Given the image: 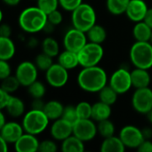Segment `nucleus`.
Returning a JSON list of instances; mask_svg holds the SVG:
<instances>
[{
  "label": "nucleus",
  "instance_id": "5fc2aeb1",
  "mask_svg": "<svg viewBox=\"0 0 152 152\" xmlns=\"http://www.w3.org/2000/svg\"><path fill=\"white\" fill-rule=\"evenodd\" d=\"M146 116H147V119H148V121L152 124V110L150 111V112H148V113L146 114Z\"/></svg>",
  "mask_w": 152,
  "mask_h": 152
},
{
  "label": "nucleus",
  "instance_id": "4c0bfd02",
  "mask_svg": "<svg viewBox=\"0 0 152 152\" xmlns=\"http://www.w3.org/2000/svg\"><path fill=\"white\" fill-rule=\"evenodd\" d=\"M57 150H58L57 144L53 140H44L39 142L38 151L55 152Z\"/></svg>",
  "mask_w": 152,
  "mask_h": 152
},
{
  "label": "nucleus",
  "instance_id": "412c9836",
  "mask_svg": "<svg viewBox=\"0 0 152 152\" xmlns=\"http://www.w3.org/2000/svg\"><path fill=\"white\" fill-rule=\"evenodd\" d=\"M58 63L63 66L68 70L73 69L79 65L77 53L65 49L58 55Z\"/></svg>",
  "mask_w": 152,
  "mask_h": 152
},
{
  "label": "nucleus",
  "instance_id": "c03bdc74",
  "mask_svg": "<svg viewBox=\"0 0 152 152\" xmlns=\"http://www.w3.org/2000/svg\"><path fill=\"white\" fill-rule=\"evenodd\" d=\"M12 34V28L9 24L2 23L0 26V37H10Z\"/></svg>",
  "mask_w": 152,
  "mask_h": 152
},
{
  "label": "nucleus",
  "instance_id": "c9c22d12",
  "mask_svg": "<svg viewBox=\"0 0 152 152\" xmlns=\"http://www.w3.org/2000/svg\"><path fill=\"white\" fill-rule=\"evenodd\" d=\"M79 118H92L93 105L88 102H80L76 105Z\"/></svg>",
  "mask_w": 152,
  "mask_h": 152
},
{
  "label": "nucleus",
  "instance_id": "4468645a",
  "mask_svg": "<svg viewBox=\"0 0 152 152\" xmlns=\"http://www.w3.org/2000/svg\"><path fill=\"white\" fill-rule=\"evenodd\" d=\"M50 133L55 141L62 142L73 134V126L61 118L53 121L50 128Z\"/></svg>",
  "mask_w": 152,
  "mask_h": 152
},
{
  "label": "nucleus",
  "instance_id": "603ef678",
  "mask_svg": "<svg viewBox=\"0 0 152 152\" xmlns=\"http://www.w3.org/2000/svg\"><path fill=\"white\" fill-rule=\"evenodd\" d=\"M37 44H38V42H37V40H36L34 37H32V38H30L28 41V45L29 46V47H32V48H34V47H36L37 45Z\"/></svg>",
  "mask_w": 152,
  "mask_h": 152
},
{
  "label": "nucleus",
  "instance_id": "f8f14e48",
  "mask_svg": "<svg viewBox=\"0 0 152 152\" xmlns=\"http://www.w3.org/2000/svg\"><path fill=\"white\" fill-rule=\"evenodd\" d=\"M119 137L126 148L138 149L144 141L142 129L133 125L125 126L119 132Z\"/></svg>",
  "mask_w": 152,
  "mask_h": 152
},
{
  "label": "nucleus",
  "instance_id": "bb28decb",
  "mask_svg": "<svg viewBox=\"0 0 152 152\" xmlns=\"http://www.w3.org/2000/svg\"><path fill=\"white\" fill-rule=\"evenodd\" d=\"M86 36L89 42L102 44L107 38V30L100 24H94L87 32Z\"/></svg>",
  "mask_w": 152,
  "mask_h": 152
},
{
  "label": "nucleus",
  "instance_id": "20e7f679",
  "mask_svg": "<svg viewBox=\"0 0 152 152\" xmlns=\"http://www.w3.org/2000/svg\"><path fill=\"white\" fill-rule=\"evenodd\" d=\"M130 61L135 68H152V44L150 41H135L129 52Z\"/></svg>",
  "mask_w": 152,
  "mask_h": 152
},
{
  "label": "nucleus",
  "instance_id": "72a5a7b5",
  "mask_svg": "<svg viewBox=\"0 0 152 152\" xmlns=\"http://www.w3.org/2000/svg\"><path fill=\"white\" fill-rule=\"evenodd\" d=\"M28 92L29 95L32 97V99L43 98L45 94L46 88H45V86L41 81H38L37 79L36 81H34L32 84H30L28 86Z\"/></svg>",
  "mask_w": 152,
  "mask_h": 152
},
{
  "label": "nucleus",
  "instance_id": "5701e85b",
  "mask_svg": "<svg viewBox=\"0 0 152 152\" xmlns=\"http://www.w3.org/2000/svg\"><path fill=\"white\" fill-rule=\"evenodd\" d=\"M15 52L14 42L10 37H0V60H11L15 55Z\"/></svg>",
  "mask_w": 152,
  "mask_h": 152
},
{
  "label": "nucleus",
  "instance_id": "423d86ee",
  "mask_svg": "<svg viewBox=\"0 0 152 152\" xmlns=\"http://www.w3.org/2000/svg\"><path fill=\"white\" fill-rule=\"evenodd\" d=\"M79 65L83 68L98 65L103 58L104 49L102 44L87 42L86 45L77 53Z\"/></svg>",
  "mask_w": 152,
  "mask_h": 152
},
{
  "label": "nucleus",
  "instance_id": "3c124183",
  "mask_svg": "<svg viewBox=\"0 0 152 152\" xmlns=\"http://www.w3.org/2000/svg\"><path fill=\"white\" fill-rule=\"evenodd\" d=\"M3 2L9 6H16L20 3V0H3Z\"/></svg>",
  "mask_w": 152,
  "mask_h": 152
},
{
  "label": "nucleus",
  "instance_id": "473e14b6",
  "mask_svg": "<svg viewBox=\"0 0 152 152\" xmlns=\"http://www.w3.org/2000/svg\"><path fill=\"white\" fill-rule=\"evenodd\" d=\"M35 64L37 67L38 70H42V71H46L53 64V57H51L50 55L45 53L44 52H42L41 53H38L36 58H35Z\"/></svg>",
  "mask_w": 152,
  "mask_h": 152
},
{
  "label": "nucleus",
  "instance_id": "dca6fc26",
  "mask_svg": "<svg viewBox=\"0 0 152 152\" xmlns=\"http://www.w3.org/2000/svg\"><path fill=\"white\" fill-rule=\"evenodd\" d=\"M24 133L22 125L17 122H6L4 126L0 127V137L8 143H15Z\"/></svg>",
  "mask_w": 152,
  "mask_h": 152
},
{
  "label": "nucleus",
  "instance_id": "58836bf2",
  "mask_svg": "<svg viewBox=\"0 0 152 152\" xmlns=\"http://www.w3.org/2000/svg\"><path fill=\"white\" fill-rule=\"evenodd\" d=\"M83 3V0H59V4L62 9L68 12L74 11Z\"/></svg>",
  "mask_w": 152,
  "mask_h": 152
},
{
  "label": "nucleus",
  "instance_id": "7c9ffc66",
  "mask_svg": "<svg viewBox=\"0 0 152 152\" xmlns=\"http://www.w3.org/2000/svg\"><path fill=\"white\" fill-rule=\"evenodd\" d=\"M97 129H98V134L104 139V138H108V137L114 135L116 128H115L113 122L109 118V119H105V120L98 122Z\"/></svg>",
  "mask_w": 152,
  "mask_h": 152
},
{
  "label": "nucleus",
  "instance_id": "37998d69",
  "mask_svg": "<svg viewBox=\"0 0 152 152\" xmlns=\"http://www.w3.org/2000/svg\"><path fill=\"white\" fill-rule=\"evenodd\" d=\"M137 151L140 152H152V142L151 140H144L138 147Z\"/></svg>",
  "mask_w": 152,
  "mask_h": 152
},
{
  "label": "nucleus",
  "instance_id": "f257e3e1",
  "mask_svg": "<svg viewBox=\"0 0 152 152\" xmlns=\"http://www.w3.org/2000/svg\"><path fill=\"white\" fill-rule=\"evenodd\" d=\"M77 84L85 92L99 93L108 85V76L106 71L98 65L85 67L78 73Z\"/></svg>",
  "mask_w": 152,
  "mask_h": 152
},
{
  "label": "nucleus",
  "instance_id": "79ce46f5",
  "mask_svg": "<svg viewBox=\"0 0 152 152\" xmlns=\"http://www.w3.org/2000/svg\"><path fill=\"white\" fill-rule=\"evenodd\" d=\"M11 97H12L11 94H9L8 92L3 89H0V109L1 110L5 109V107L7 106L8 102L11 100Z\"/></svg>",
  "mask_w": 152,
  "mask_h": 152
},
{
  "label": "nucleus",
  "instance_id": "a18cd8bd",
  "mask_svg": "<svg viewBox=\"0 0 152 152\" xmlns=\"http://www.w3.org/2000/svg\"><path fill=\"white\" fill-rule=\"evenodd\" d=\"M45 102L43 101V98H35L32 101L31 109L43 110H44V107H45Z\"/></svg>",
  "mask_w": 152,
  "mask_h": 152
},
{
  "label": "nucleus",
  "instance_id": "ddd939ff",
  "mask_svg": "<svg viewBox=\"0 0 152 152\" xmlns=\"http://www.w3.org/2000/svg\"><path fill=\"white\" fill-rule=\"evenodd\" d=\"M45 80L53 87L61 88L69 80V70L60 63H53L45 71Z\"/></svg>",
  "mask_w": 152,
  "mask_h": 152
},
{
  "label": "nucleus",
  "instance_id": "9b49d317",
  "mask_svg": "<svg viewBox=\"0 0 152 152\" xmlns=\"http://www.w3.org/2000/svg\"><path fill=\"white\" fill-rule=\"evenodd\" d=\"M38 69L35 62L24 61L20 62L15 70V76L22 86L28 87L30 84L37 79Z\"/></svg>",
  "mask_w": 152,
  "mask_h": 152
},
{
  "label": "nucleus",
  "instance_id": "e433bc0d",
  "mask_svg": "<svg viewBox=\"0 0 152 152\" xmlns=\"http://www.w3.org/2000/svg\"><path fill=\"white\" fill-rule=\"evenodd\" d=\"M37 6L45 12L46 14H49L54 10L58 9V6L60 5L59 0H37Z\"/></svg>",
  "mask_w": 152,
  "mask_h": 152
},
{
  "label": "nucleus",
  "instance_id": "864d4df0",
  "mask_svg": "<svg viewBox=\"0 0 152 152\" xmlns=\"http://www.w3.org/2000/svg\"><path fill=\"white\" fill-rule=\"evenodd\" d=\"M5 123H6V121H5V116H4V114L3 112V110H2L1 112H0V127H2L3 126H4Z\"/></svg>",
  "mask_w": 152,
  "mask_h": 152
},
{
  "label": "nucleus",
  "instance_id": "0eeeda50",
  "mask_svg": "<svg viewBox=\"0 0 152 152\" xmlns=\"http://www.w3.org/2000/svg\"><path fill=\"white\" fill-rule=\"evenodd\" d=\"M109 85L118 94L127 93L133 86L131 72L125 68H119L116 69L109 79Z\"/></svg>",
  "mask_w": 152,
  "mask_h": 152
},
{
  "label": "nucleus",
  "instance_id": "4be33fe9",
  "mask_svg": "<svg viewBox=\"0 0 152 152\" xmlns=\"http://www.w3.org/2000/svg\"><path fill=\"white\" fill-rule=\"evenodd\" d=\"M111 116V106L102 102L101 101L93 104L92 110V118L96 121L100 122L105 119H109Z\"/></svg>",
  "mask_w": 152,
  "mask_h": 152
},
{
  "label": "nucleus",
  "instance_id": "a19ab883",
  "mask_svg": "<svg viewBox=\"0 0 152 152\" xmlns=\"http://www.w3.org/2000/svg\"><path fill=\"white\" fill-rule=\"evenodd\" d=\"M12 75V69L8 61L0 60V79H4Z\"/></svg>",
  "mask_w": 152,
  "mask_h": 152
},
{
  "label": "nucleus",
  "instance_id": "de8ad7c7",
  "mask_svg": "<svg viewBox=\"0 0 152 152\" xmlns=\"http://www.w3.org/2000/svg\"><path fill=\"white\" fill-rule=\"evenodd\" d=\"M144 140H151L152 138V129L150 127H144L142 129Z\"/></svg>",
  "mask_w": 152,
  "mask_h": 152
},
{
  "label": "nucleus",
  "instance_id": "7ed1b4c3",
  "mask_svg": "<svg viewBox=\"0 0 152 152\" xmlns=\"http://www.w3.org/2000/svg\"><path fill=\"white\" fill-rule=\"evenodd\" d=\"M96 20L97 15L94 8L87 3H82L71 12V22L73 27L86 33L96 24Z\"/></svg>",
  "mask_w": 152,
  "mask_h": 152
},
{
  "label": "nucleus",
  "instance_id": "6e6552de",
  "mask_svg": "<svg viewBox=\"0 0 152 152\" xmlns=\"http://www.w3.org/2000/svg\"><path fill=\"white\" fill-rule=\"evenodd\" d=\"M132 106L135 111L146 115L152 110V90L150 87L135 89L132 96Z\"/></svg>",
  "mask_w": 152,
  "mask_h": 152
},
{
  "label": "nucleus",
  "instance_id": "09e8293b",
  "mask_svg": "<svg viewBox=\"0 0 152 152\" xmlns=\"http://www.w3.org/2000/svg\"><path fill=\"white\" fill-rule=\"evenodd\" d=\"M54 28H55V26L54 25H53L52 23H50L48 20H47V23L45 24V28H44V31H45L46 33H51V32H53V30L54 29Z\"/></svg>",
  "mask_w": 152,
  "mask_h": 152
},
{
  "label": "nucleus",
  "instance_id": "39448f33",
  "mask_svg": "<svg viewBox=\"0 0 152 152\" xmlns=\"http://www.w3.org/2000/svg\"><path fill=\"white\" fill-rule=\"evenodd\" d=\"M50 119L43 110L31 109L22 118V126L26 133L37 135L43 133L48 126Z\"/></svg>",
  "mask_w": 152,
  "mask_h": 152
},
{
  "label": "nucleus",
  "instance_id": "6ab92c4d",
  "mask_svg": "<svg viewBox=\"0 0 152 152\" xmlns=\"http://www.w3.org/2000/svg\"><path fill=\"white\" fill-rule=\"evenodd\" d=\"M126 147L123 143L120 137L112 135L108 138H104L100 151L102 152H124Z\"/></svg>",
  "mask_w": 152,
  "mask_h": 152
},
{
  "label": "nucleus",
  "instance_id": "cd10ccee",
  "mask_svg": "<svg viewBox=\"0 0 152 152\" xmlns=\"http://www.w3.org/2000/svg\"><path fill=\"white\" fill-rule=\"evenodd\" d=\"M42 47V51L50 55L51 57L54 58L56 56L59 55L60 53V46H59V43L57 42L56 39H54L52 37H45L41 45Z\"/></svg>",
  "mask_w": 152,
  "mask_h": 152
},
{
  "label": "nucleus",
  "instance_id": "f3484780",
  "mask_svg": "<svg viewBox=\"0 0 152 152\" xmlns=\"http://www.w3.org/2000/svg\"><path fill=\"white\" fill-rule=\"evenodd\" d=\"M39 142L37 135L25 132L14 143L15 151L18 152L38 151Z\"/></svg>",
  "mask_w": 152,
  "mask_h": 152
},
{
  "label": "nucleus",
  "instance_id": "aec40b11",
  "mask_svg": "<svg viewBox=\"0 0 152 152\" xmlns=\"http://www.w3.org/2000/svg\"><path fill=\"white\" fill-rule=\"evenodd\" d=\"M64 108L65 107L61 102L56 100H52L45 102L43 111L45 113V115L50 119V121L51 120L54 121L62 117Z\"/></svg>",
  "mask_w": 152,
  "mask_h": 152
},
{
  "label": "nucleus",
  "instance_id": "8fccbe9b",
  "mask_svg": "<svg viewBox=\"0 0 152 152\" xmlns=\"http://www.w3.org/2000/svg\"><path fill=\"white\" fill-rule=\"evenodd\" d=\"M0 142H1V148H2V151L7 152L8 151V142L2 137H0Z\"/></svg>",
  "mask_w": 152,
  "mask_h": 152
},
{
  "label": "nucleus",
  "instance_id": "b1692460",
  "mask_svg": "<svg viewBox=\"0 0 152 152\" xmlns=\"http://www.w3.org/2000/svg\"><path fill=\"white\" fill-rule=\"evenodd\" d=\"M152 28L143 20L136 22L133 28V36L136 41L147 42L150 41Z\"/></svg>",
  "mask_w": 152,
  "mask_h": 152
},
{
  "label": "nucleus",
  "instance_id": "f704fd0d",
  "mask_svg": "<svg viewBox=\"0 0 152 152\" xmlns=\"http://www.w3.org/2000/svg\"><path fill=\"white\" fill-rule=\"evenodd\" d=\"M61 118L65 119L66 121H68L69 123H70L72 126H74L80 119L78 117L76 106H71V105L66 106L64 108V111H63Z\"/></svg>",
  "mask_w": 152,
  "mask_h": 152
},
{
  "label": "nucleus",
  "instance_id": "a878e982",
  "mask_svg": "<svg viewBox=\"0 0 152 152\" xmlns=\"http://www.w3.org/2000/svg\"><path fill=\"white\" fill-rule=\"evenodd\" d=\"M5 109L9 116L12 118H19L22 116L25 112V104L21 99L12 95L11 100Z\"/></svg>",
  "mask_w": 152,
  "mask_h": 152
},
{
  "label": "nucleus",
  "instance_id": "393cba45",
  "mask_svg": "<svg viewBox=\"0 0 152 152\" xmlns=\"http://www.w3.org/2000/svg\"><path fill=\"white\" fill-rule=\"evenodd\" d=\"M84 142L74 134L61 142V151L63 152H83L85 151Z\"/></svg>",
  "mask_w": 152,
  "mask_h": 152
},
{
  "label": "nucleus",
  "instance_id": "9d476101",
  "mask_svg": "<svg viewBox=\"0 0 152 152\" xmlns=\"http://www.w3.org/2000/svg\"><path fill=\"white\" fill-rule=\"evenodd\" d=\"M88 42L86 33L74 27L69 28L64 35L63 45L65 49L78 53Z\"/></svg>",
  "mask_w": 152,
  "mask_h": 152
},
{
  "label": "nucleus",
  "instance_id": "f03ea898",
  "mask_svg": "<svg viewBox=\"0 0 152 152\" xmlns=\"http://www.w3.org/2000/svg\"><path fill=\"white\" fill-rule=\"evenodd\" d=\"M20 28L30 34L42 31L47 23V14L43 12L37 5L25 8L18 19Z\"/></svg>",
  "mask_w": 152,
  "mask_h": 152
},
{
  "label": "nucleus",
  "instance_id": "2eb2a0df",
  "mask_svg": "<svg viewBox=\"0 0 152 152\" xmlns=\"http://www.w3.org/2000/svg\"><path fill=\"white\" fill-rule=\"evenodd\" d=\"M149 7L144 0H130L126 14L129 20L134 22H139L144 20Z\"/></svg>",
  "mask_w": 152,
  "mask_h": 152
},
{
  "label": "nucleus",
  "instance_id": "c85d7f7f",
  "mask_svg": "<svg viewBox=\"0 0 152 152\" xmlns=\"http://www.w3.org/2000/svg\"><path fill=\"white\" fill-rule=\"evenodd\" d=\"M130 0H107L106 5L108 11L113 15L126 13Z\"/></svg>",
  "mask_w": 152,
  "mask_h": 152
},
{
  "label": "nucleus",
  "instance_id": "a211bd4d",
  "mask_svg": "<svg viewBox=\"0 0 152 152\" xmlns=\"http://www.w3.org/2000/svg\"><path fill=\"white\" fill-rule=\"evenodd\" d=\"M148 70L149 69L135 68L134 70L131 71L132 84L133 86L135 87V89L150 86L151 77Z\"/></svg>",
  "mask_w": 152,
  "mask_h": 152
},
{
  "label": "nucleus",
  "instance_id": "ea45409f",
  "mask_svg": "<svg viewBox=\"0 0 152 152\" xmlns=\"http://www.w3.org/2000/svg\"><path fill=\"white\" fill-rule=\"evenodd\" d=\"M47 20L56 27V26L60 25L62 22L63 16H62L61 12L57 9V10L53 11L49 14H47Z\"/></svg>",
  "mask_w": 152,
  "mask_h": 152
},
{
  "label": "nucleus",
  "instance_id": "49530a36",
  "mask_svg": "<svg viewBox=\"0 0 152 152\" xmlns=\"http://www.w3.org/2000/svg\"><path fill=\"white\" fill-rule=\"evenodd\" d=\"M143 21L146 22V23H147V24L152 28V7L148 9L147 13H146V15H145V17H144Z\"/></svg>",
  "mask_w": 152,
  "mask_h": 152
},
{
  "label": "nucleus",
  "instance_id": "1a4fd4ad",
  "mask_svg": "<svg viewBox=\"0 0 152 152\" xmlns=\"http://www.w3.org/2000/svg\"><path fill=\"white\" fill-rule=\"evenodd\" d=\"M97 134V125L93 118H80L73 126V134L84 142L94 140Z\"/></svg>",
  "mask_w": 152,
  "mask_h": 152
},
{
  "label": "nucleus",
  "instance_id": "2f4dec72",
  "mask_svg": "<svg viewBox=\"0 0 152 152\" xmlns=\"http://www.w3.org/2000/svg\"><path fill=\"white\" fill-rule=\"evenodd\" d=\"M20 86L21 85H20V81L18 80V78L16 77V76L11 75V76L2 79L0 89H3V90L8 92L9 94H12V93L16 92Z\"/></svg>",
  "mask_w": 152,
  "mask_h": 152
},
{
  "label": "nucleus",
  "instance_id": "6e6d98bb",
  "mask_svg": "<svg viewBox=\"0 0 152 152\" xmlns=\"http://www.w3.org/2000/svg\"><path fill=\"white\" fill-rule=\"evenodd\" d=\"M150 42L152 44V32H151V39H150Z\"/></svg>",
  "mask_w": 152,
  "mask_h": 152
},
{
  "label": "nucleus",
  "instance_id": "c756f323",
  "mask_svg": "<svg viewBox=\"0 0 152 152\" xmlns=\"http://www.w3.org/2000/svg\"><path fill=\"white\" fill-rule=\"evenodd\" d=\"M98 94H99L100 101L102 102H105L110 106H112L113 104L116 103V102L118 100V94L109 84L107 86H105Z\"/></svg>",
  "mask_w": 152,
  "mask_h": 152
}]
</instances>
